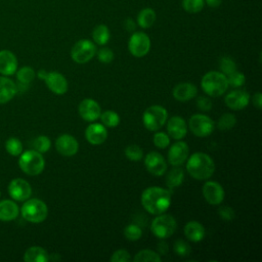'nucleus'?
Listing matches in <instances>:
<instances>
[{"label": "nucleus", "instance_id": "obj_46", "mask_svg": "<svg viewBox=\"0 0 262 262\" xmlns=\"http://www.w3.org/2000/svg\"><path fill=\"white\" fill-rule=\"evenodd\" d=\"M196 105L200 110H202L204 112H208L212 108L213 102H212L211 98H209L208 96H200L196 100Z\"/></svg>", "mask_w": 262, "mask_h": 262}, {"label": "nucleus", "instance_id": "obj_40", "mask_svg": "<svg viewBox=\"0 0 262 262\" xmlns=\"http://www.w3.org/2000/svg\"><path fill=\"white\" fill-rule=\"evenodd\" d=\"M156 147L164 149L170 145V136L165 132H156L152 137Z\"/></svg>", "mask_w": 262, "mask_h": 262}, {"label": "nucleus", "instance_id": "obj_1", "mask_svg": "<svg viewBox=\"0 0 262 262\" xmlns=\"http://www.w3.org/2000/svg\"><path fill=\"white\" fill-rule=\"evenodd\" d=\"M141 205L151 215L165 213L171 205V193L161 186H150L141 193Z\"/></svg>", "mask_w": 262, "mask_h": 262}, {"label": "nucleus", "instance_id": "obj_34", "mask_svg": "<svg viewBox=\"0 0 262 262\" xmlns=\"http://www.w3.org/2000/svg\"><path fill=\"white\" fill-rule=\"evenodd\" d=\"M5 148L11 156H19L23 152V143L17 137H9L5 142Z\"/></svg>", "mask_w": 262, "mask_h": 262}, {"label": "nucleus", "instance_id": "obj_6", "mask_svg": "<svg viewBox=\"0 0 262 262\" xmlns=\"http://www.w3.org/2000/svg\"><path fill=\"white\" fill-rule=\"evenodd\" d=\"M168 120L167 110L160 105L154 104L148 106L142 114V123L149 131L160 130Z\"/></svg>", "mask_w": 262, "mask_h": 262}, {"label": "nucleus", "instance_id": "obj_36", "mask_svg": "<svg viewBox=\"0 0 262 262\" xmlns=\"http://www.w3.org/2000/svg\"><path fill=\"white\" fill-rule=\"evenodd\" d=\"M124 236L130 242L138 241L142 236V229L137 224H128L124 228Z\"/></svg>", "mask_w": 262, "mask_h": 262}, {"label": "nucleus", "instance_id": "obj_29", "mask_svg": "<svg viewBox=\"0 0 262 262\" xmlns=\"http://www.w3.org/2000/svg\"><path fill=\"white\" fill-rule=\"evenodd\" d=\"M111 38V32L105 25H97L92 31L93 42L97 45H105Z\"/></svg>", "mask_w": 262, "mask_h": 262}, {"label": "nucleus", "instance_id": "obj_48", "mask_svg": "<svg viewBox=\"0 0 262 262\" xmlns=\"http://www.w3.org/2000/svg\"><path fill=\"white\" fill-rule=\"evenodd\" d=\"M136 23L132 19V18H127L125 21H124V27L125 29L128 31V32H134L135 29H136Z\"/></svg>", "mask_w": 262, "mask_h": 262}, {"label": "nucleus", "instance_id": "obj_41", "mask_svg": "<svg viewBox=\"0 0 262 262\" xmlns=\"http://www.w3.org/2000/svg\"><path fill=\"white\" fill-rule=\"evenodd\" d=\"M226 77H227L228 85H230L231 87H234V88H238V87L243 86L246 81L245 75L238 71H234L233 73H231L230 75H228Z\"/></svg>", "mask_w": 262, "mask_h": 262}, {"label": "nucleus", "instance_id": "obj_47", "mask_svg": "<svg viewBox=\"0 0 262 262\" xmlns=\"http://www.w3.org/2000/svg\"><path fill=\"white\" fill-rule=\"evenodd\" d=\"M252 102L254 106L258 110H261L262 107V94L260 92H256L252 97Z\"/></svg>", "mask_w": 262, "mask_h": 262}, {"label": "nucleus", "instance_id": "obj_11", "mask_svg": "<svg viewBox=\"0 0 262 262\" xmlns=\"http://www.w3.org/2000/svg\"><path fill=\"white\" fill-rule=\"evenodd\" d=\"M9 195L17 202H25L32 194L31 184L23 178H14L8 185Z\"/></svg>", "mask_w": 262, "mask_h": 262}, {"label": "nucleus", "instance_id": "obj_22", "mask_svg": "<svg viewBox=\"0 0 262 262\" xmlns=\"http://www.w3.org/2000/svg\"><path fill=\"white\" fill-rule=\"evenodd\" d=\"M17 59L14 53L9 50L0 51V74L3 76H11L16 72Z\"/></svg>", "mask_w": 262, "mask_h": 262}, {"label": "nucleus", "instance_id": "obj_15", "mask_svg": "<svg viewBox=\"0 0 262 262\" xmlns=\"http://www.w3.org/2000/svg\"><path fill=\"white\" fill-rule=\"evenodd\" d=\"M189 156V148L186 142L177 140L168 150V162L173 167L184 164Z\"/></svg>", "mask_w": 262, "mask_h": 262}, {"label": "nucleus", "instance_id": "obj_21", "mask_svg": "<svg viewBox=\"0 0 262 262\" xmlns=\"http://www.w3.org/2000/svg\"><path fill=\"white\" fill-rule=\"evenodd\" d=\"M198 94V88L195 85L189 82H183L177 84L173 90L172 95L177 101H188L194 98Z\"/></svg>", "mask_w": 262, "mask_h": 262}, {"label": "nucleus", "instance_id": "obj_7", "mask_svg": "<svg viewBox=\"0 0 262 262\" xmlns=\"http://www.w3.org/2000/svg\"><path fill=\"white\" fill-rule=\"evenodd\" d=\"M176 219L172 215L165 213L156 215V218L151 221L150 224V230L152 234L160 239L170 237L176 231Z\"/></svg>", "mask_w": 262, "mask_h": 262}, {"label": "nucleus", "instance_id": "obj_32", "mask_svg": "<svg viewBox=\"0 0 262 262\" xmlns=\"http://www.w3.org/2000/svg\"><path fill=\"white\" fill-rule=\"evenodd\" d=\"M236 124V118L233 114H229V113H225L223 114L218 122H217V128L221 131H227L232 129Z\"/></svg>", "mask_w": 262, "mask_h": 262}, {"label": "nucleus", "instance_id": "obj_44", "mask_svg": "<svg viewBox=\"0 0 262 262\" xmlns=\"http://www.w3.org/2000/svg\"><path fill=\"white\" fill-rule=\"evenodd\" d=\"M111 262H128L131 260V256L128 251L120 249L115 251L111 256Z\"/></svg>", "mask_w": 262, "mask_h": 262}, {"label": "nucleus", "instance_id": "obj_35", "mask_svg": "<svg viewBox=\"0 0 262 262\" xmlns=\"http://www.w3.org/2000/svg\"><path fill=\"white\" fill-rule=\"evenodd\" d=\"M181 5L188 13H199L205 6V0H182Z\"/></svg>", "mask_w": 262, "mask_h": 262}, {"label": "nucleus", "instance_id": "obj_17", "mask_svg": "<svg viewBox=\"0 0 262 262\" xmlns=\"http://www.w3.org/2000/svg\"><path fill=\"white\" fill-rule=\"evenodd\" d=\"M55 148L63 157H73L79 150V142L70 134H62L55 140Z\"/></svg>", "mask_w": 262, "mask_h": 262}, {"label": "nucleus", "instance_id": "obj_10", "mask_svg": "<svg viewBox=\"0 0 262 262\" xmlns=\"http://www.w3.org/2000/svg\"><path fill=\"white\" fill-rule=\"evenodd\" d=\"M150 39L144 32H133L128 41V50L135 57L145 56L150 49Z\"/></svg>", "mask_w": 262, "mask_h": 262}, {"label": "nucleus", "instance_id": "obj_12", "mask_svg": "<svg viewBox=\"0 0 262 262\" xmlns=\"http://www.w3.org/2000/svg\"><path fill=\"white\" fill-rule=\"evenodd\" d=\"M144 166L147 172L154 176H162L167 171L166 160L157 151H150L144 157Z\"/></svg>", "mask_w": 262, "mask_h": 262}, {"label": "nucleus", "instance_id": "obj_49", "mask_svg": "<svg viewBox=\"0 0 262 262\" xmlns=\"http://www.w3.org/2000/svg\"><path fill=\"white\" fill-rule=\"evenodd\" d=\"M221 3H222V0H205V4L211 8H216L220 6Z\"/></svg>", "mask_w": 262, "mask_h": 262}, {"label": "nucleus", "instance_id": "obj_45", "mask_svg": "<svg viewBox=\"0 0 262 262\" xmlns=\"http://www.w3.org/2000/svg\"><path fill=\"white\" fill-rule=\"evenodd\" d=\"M219 216L224 220V221H231L235 217V213L231 207L228 206H221L218 210Z\"/></svg>", "mask_w": 262, "mask_h": 262}, {"label": "nucleus", "instance_id": "obj_27", "mask_svg": "<svg viewBox=\"0 0 262 262\" xmlns=\"http://www.w3.org/2000/svg\"><path fill=\"white\" fill-rule=\"evenodd\" d=\"M156 18H157L156 11L152 8L146 7L141 9L137 14L136 24L142 29H148L155 24Z\"/></svg>", "mask_w": 262, "mask_h": 262}, {"label": "nucleus", "instance_id": "obj_26", "mask_svg": "<svg viewBox=\"0 0 262 262\" xmlns=\"http://www.w3.org/2000/svg\"><path fill=\"white\" fill-rule=\"evenodd\" d=\"M24 260L26 262H47L49 261V254L45 249L39 246H33L25 252Z\"/></svg>", "mask_w": 262, "mask_h": 262}, {"label": "nucleus", "instance_id": "obj_20", "mask_svg": "<svg viewBox=\"0 0 262 262\" xmlns=\"http://www.w3.org/2000/svg\"><path fill=\"white\" fill-rule=\"evenodd\" d=\"M166 124H167L168 135L171 138L175 140H180L186 136L187 123L183 118L179 116H173L166 122Z\"/></svg>", "mask_w": 262, "mask_h": 262}, {"label": "nucleus", "instance_id": "obj_33", "mask_svg": "<svg viewBox=\"0 0 262 262\" xmlns=\"http://www.w3.org/2000/svg\"><path fill=\"white\" fill-rule=\"evenodd\" d=\"M36 77L35 71L31 67H23L16 72V79L20 84L28 85Z\"/></svg>", "mask_w": 262, "mask_h": 262}, {"label": "nucleus", "instance_id": "obj_39", "mask_svg": "<svg viewBox=\"0 0 262 262\" xmlns=\"http://www.w3.org/2000/svg\"><path fill=\"white\" fill-rule=\"evenodd\" d=\"M34 148L35 150L41 152V154H44L46 151H48L51 147V141L49 139L48 136L46 135H40L38 136L35 140H34Z\"/></svg>", "mask_w": 262, "mask_h": 262}, {"label": "nucleus", "instance_id": "obj_14", "mask_svg": "<svg viewBox=\"0 0 262 262\" xmlns=\"http://www.w3.org/2000/svg\"><path fill=\"white\" fill-rule=\"evenodd\" d=\"M78 112L80 117L87 122H95L99 119L101 110L99 103L92 98L83 99L78 106Z\"/></svg>", "mask_w": 262, "mask_h": 262}, {"label": "nucleus", "instance_id": "obj_5", "mask_svg": "<svg viewBox=\"0 0 262 262\" xmlns=\"http://www.w3.org/2000/svg\"><path fill=\"white\" fill-rule=\"evenodd\" d=\"M23 218L31 223H41L48 215L47 205L39 199H28L20 208Z\"/></svg>", "mask_w": 262, "mask_h": 262}, {"label": "nucleus", "instance_id": "obj_24", "mask_svg": "<svg viewBox=\"0 0 262 262\" xmlns=\"http://www.w3.org/2000/svg\"><path fill=\"white\" fill-rule=\"evenodd\" d=\"M184 235L193 243H199L205 237V228L198 221H189L184 225Z\"/></svg>", "mask_w": 262, "mask_h": 262}, {"label": "nucleus", "instance_id": "obj_37", "mask_svg": "<svg viewBox=\"0 0 262 262\" xmlns=\"http://www.w3.org/2000/svg\"><path fill=\"white\" fill-rule=\"evenodd\" d=\"M125 156L129 161L137 162L143 158V150L137 144H130L125 148Z\"/></svg>", "mask_w": 262, "mask_h": 262}, {"label": "nucleus", "instance_id": "obj_30", "mask_svg": "<svg viewBox=\"0 0 262 262\" xmlns=\"http://www.w3.org/2000/svg\"><path fill=\"white\" fill-rule=\"evenodd\" d=\"M134 262H161L162 258L156 251L144 249L137 252L133 258Z\"/></svg>", "mask_w": 262, "mask_h": 262}, {"label": "nucleus", "instance_id": "obj_9", "mask_svg": "<svg viewBox=\"0 0 262 262\" xmlns=\"http://www.w3.org/2000/svg\"><path fill=\"white\" fill-rule=\"evenodd\" d=\"M188 128L198 137H207L214 131V121L203 114H195L189 118Z\"/></svg>", "mask_w": 262, "mask_h": 262}, {"label": "nucleus", "instance_id": "obj_2", "mask_svg": "<svg viewBox=\"0 0 262 262\" xmlns=\"http://www.w3.org/2000/svg\"><path fill=\"white\" fill-rule=\"evenodd\" d=\"M186 170L192 178L196 180H207L213 175L215 164L208 154L198 151L187 158Z\"/></svg>", "mask_w": 262, "mask_h": 262}, {"label": "nucleus", "instance_id": "obj_13", "mask_svg": "<svg viewBox=\"0 0 262 262\" xmlns=\"http://www.w3.org/2000/svg\"><path fill=\"white\" fill-rule=\"evenodd\" d=\"M203 196L210 205H220L225 196L222 185L216 181H206L202 188Z\"/></svg>", "mask_w": 262, "mask_h": 262}, {"label": "nucleus", "instance_id": "obj_23", "mask_svg": "<svg viewBox=\"0 0 262 262\" xmlns=\"http://www.w3.org/2000/svg\"><path fill=\"white\" fill-rule=\"evenodd\" d=\"M17 93L16 84L6 76L0 77V104L10 101Z\"/></svg>", "mask_w": 262, "mask_h": 262}, {"label": "nucleus", "instance_id": "obj_50", "mask_svg": "<svg viewBox=\"0 0 262 262\" xmlns=\"http://www.w3.org/2000/svg\"><path fill=\"white\" fill-rule=\"evenodd\" d=\"M46 74H47V72H46L45 70H40V71L37 73V76H38V78H39V79L44 80V78H45Z\"/></svg>", "mask_w": 262, "mask_h": 262}, {"label": "nucleus", "instance_id": "obj_19", "mask_svg": "<svg viewBox=\"0 0 262 262\" xmlns=\"http://www.w3.org/2000/svg\"><path fill=\"white\" fill-rule=\"evenodd\" d=\"M85 138L92 145H99L107 138V130L103 124L91 123L85 130Z\"/></svg>", "mask_w": 262, "mask_h": 262}, {"label": "nucleus", "instance_id": "obj_28", "mask_svg": "<svg viewBox=\"0 0 262 262\" xmlns=\"http://www.w3.org/2000/svg\"><path fill=\"white\" fill-rule=\"evenodd\" d=\"M183 179L184 172L182 168H180V166H174V168H172L166 176V184L168 188L172 189L178 187L183 182Z\"/></svg>", "mask_w": 262, "mask_h": 262}, {"label": "nucleus", "instance_id": "obj_8", "mask_svg": "<svg viewBox=\"0 0 262 262\" xmlns=\"http://www.w3.org/2000/svg\"><path fill=\"white\" fill-rule=\"evenodd\" d=\"M96 51L94 42L89 39H81L73 45L71 49V57L77 63H86L94 57Z\"/></svg>", "mask_w": 262, "mask_h": 262}, {"label": "nucleus", "instance_id": "obj_38", "mask_svg": "<svg viewBox=\"0 0 262 262\" xmlns=\"http://www.w3.org/2000/svg\"><path fill=\"white\" fill-rule=\"evenodd\" d=\"M219 68H220L221 73L224 74L225 76H228L231 73H233L234 71H236L235 61L229 56H223L220 58Z\"/></svg>", "mask_w": 262, "mask_h": 262}, {"label": "nucleus", "instance_id": "obj_25", "mask_svg": "<svg viewBox=\"0 0 262 262\" xmlns=\"http://www.w3.org/2000/svg\"><path fill=\"white\" fill-rule=\"evenodd\" d=\"M19 214V208L15 202L11 200H3L0 202V220L12 221Z\"/></svg>", "mask_w": 262, "mask_h": 262}, {"label": "nucleus", "instance_id": "obj_42", "mask_svg": "<svg viewBox=\"0 0 262 262\" xmlns=\"http://www.w3.org/2000/svg\"><path fill=\"white\" fill-rule=\"evenodd\" d=\"M174 252L176 253L177 256H180V257H186L190 254V246L183 239H177L175 243H174Z\"/></svg>", "mask_w": 262, "mask_h": 262}, {"label": "nucleus", "instance_id": "obj_31", "mask_svg": "<svg viewBox=\"0 0 262 262\" xmlns=\"http://www.w3.org/2000/svg\"><path fill=\"white\" fill-rule=\"evenodd\" d=\"M101 123L108 128H114L117 127L120 124V116L118 115V113L114 112V111H105L103 113L100 114L99 117Z\"/></svg>", "mask_w": 262, "mask_h": 262}, {"label": "nucleus", "instance_id": "obj_43", "mask_svg": "<svg viewBox=\"0 0 262 262\" xmlns=\"http://www.w3.org/2000/svg\"><path fill=\"white\" fill-rule=\"evenodd\" d=\"M97 58L102 63H110L114 59V52L108 47H101L98 51H96Z\"/></svg>", "mask_w": 262, "mask_h": 262}, {"label": "nucleus", "instance_id": "obj_51", "mask_svg": "<svg viewBox=\"0 0 262 262\" xmlns=\"http://www.w3.org/2000/svg\"><path fill=\"white\" fill-rule=\"evenodd\" d=\"M0 195H1V191H0Z\"/></svg>", "mask_w": 262, "mask_h": 262}, {"label": "nucleus", "instance_id": "obj_4", "mask_svg": "<svg viewBox=\"0 0 262 262\" xmlns=\"http://www.w3.org/2000/svg\"><path fill=\"white\" fill-rule=\"evenodd\" d=\"M18 166L27 175L36 176L43 172L45 168V160L41 152L35 149H30L20 154Z\"/></svg>", "mask_w": 262, "mask_h": 262}, {"label": "nucleus", "instance_id": "obj_18", "mask_svg": "<svg viewBox=\"0 0 262 262\" xmlns=\"http://www.w3.org/2000/svg\"><path fill=\"white\" fill-rule=\"evenodd\" d=\"M224 101L230 110L241 111L249 104L250 95L244 89H234L226 94Z\"/></svg>", "mask_w": 262, "mask_h": 262}, {"label": "nucleus", "instance_id": "obj_16", "mask_svg": "<svg viewBox=\"0 0 262 262\" xmlns=\"http://www.w3.org/2000/svg\"><path fill=\"white\" fill-rule=\"evenodd\" d=\"M45 84L48 87V89L57 95H62L68 91L69 84L66 79V77L55 71L47 72L45 78H44Z\"/></svg>", "mask_w": 262, "mask_h": 262}, {"label": "nucleus", "instance_id": "obj_3", "mask_svg": "<svg viewBox=\"0 0 262 262\" xmlns=\"http://www.w3.org/2000/svg\"><path fill=\"white\" fill-rule=\"evenodd\" d=\"M227 77L221 72L210 71L206 73L201 80L203 91L210 97H218L224 94L228 88Z\"/></svg>", "mask_w": 262, "mask_h": 262}]
</instances>
